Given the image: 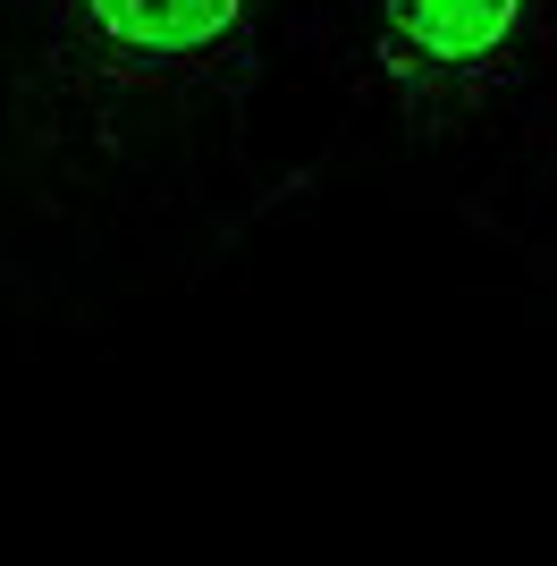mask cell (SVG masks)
Listing matches in <instances>:
<instances>
[{"label":"cell","instance_id":"1","mask_svg":"<svg viewBox=\"0 0 557 566\" xmlns=\"http://www.w3.org/2000/svg\"><path fill=\"white\" fill-rule=\"evenodd\" d=\"M549 0H371V76L414 136H464L533 76Z\"/></svg>","mask_w":557,"mask_h":566},{"label":"cell","instance_id":"2","mask_svg":"<svg viewBox=\"0 0 557 566\" xmlns=\"http://www.w3.org/2000/svg\"><path fill=\"white\" fill-rule=\"evenodd\" d=\"M51 60L111 102H186L245 69L254 0H43Z\"/></svg>","mask_w":557,"mask_h":566}]
</instances>
